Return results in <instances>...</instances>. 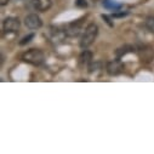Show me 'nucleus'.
<instances>
[{
	"instance_id": "11",
	"label": "nucleus",
	"mask_w": 154,
	"mask_h": 154,
	"mask_svg": "<svg viewBox=\"0 0 154 154\" xmlns=\"http://www.w3.org/2000/svg\"><path fill=\"white\" fill-rule=\"evenodd\" d=\"M132 51H135V48H134V46L125 45V46H123V48H120V49H118L117 51H115V55H117L118 58H120V57H123L124 55H126L128 52H132Z\"/></svg>"
},
{
	"instance_id": "8",
	"label": "nucleus",
	"mask_w": 154,
	"mask_h": 154,
	"mask_svg": "<svg viewBox=\"0 0 154 154\" xmlns=\"http://www.w3.org/2000/svg\"><path fill=\"white\" fill-rule=\"evenodd\" d=\"M32 4L36 11L45 12L51 8V0H33Z\"/></svg>"
},
{
	"instance_id": "17",
	"label": "nucleus",
	"mask_w": 154,
	"mask_h": 154,
	"mask_svg": "<svg viewBox=\"0 0 154 154\" xmlns=\"http://www.w3.org/2000/svg\"><path fill=\"white\" fill-rule=\"evenodd\" d=\"M9 2H10V0H0V5H2V6L8 5V4H9Z\"/></svg>"
},
{
	"instance_id": "14",
	"label": "nucleus",
	"mask_w": 154,
	"mask_h": 154,
	"mask_svg": "<svg viewBox=\"0 0 154 154\" xmlns=\"http://www.w3.org/2000/svg\"><path fill=\"white\" fill-rule=\"evenodd\" d=\"M76 6L78 8H82V9H86L88 8V3H86V0H76Z\"/></svg>"
},
{
	"instance_id": "9",
	"label": "nucleus",
	"mask_w": 154,
	"mask_h": 154,
	"mask_svg": "<svg viewBox=\"0 0 154 154\" xmlns=\"http://www.w3.org/2000/svg\"><path fill=\"white\" fill-rule=\"evenodd\" d=\"M102 5L108 9V10H113V11H118L122 9V4H119L118 2H115V0H103V3Z\"/></svg>"
},
{
	"instance_id": "15",
	"label": "nucleus",
	"mask_w": 154,
	"mask_h": 154,
	"mask_svg": "<svg viewBox=\"0 0 154 154\" xmlns=\"http://www.w3.org/2000/svg\"><path fill=\"white\" fill-rule=\"evenodd\" d=\"M102 18H103V20H104V21H106V22H107V23H108V24H109L110 27H113V23L110 22V20H109V17H108L107 15H102Z\"/></svg>"
},
{
	"instance_id": "4",
	"label": "nucleus",
	"mask_w": 154,
	"mask_h": 154,
	"mask_svg": "<svg viewBox=\"0 0 154 154\" xmlns=\"http://www.w3.org/2000/svg\"><path fill=\"white\" fill-rule=\"evenodd\" d=\"M123 70H124V64L120 60H113L107 63V73L112 76L122 74Z\"/></svg>"
},
{
	"instance_id": "6",
	"label": "nucleus",
	"mask_w": 154,
	"mask_h": 154,
	"mask_svg": "<svg viewBox=\"0 0 154 154\" xmlns=\"http://www.w3.org/2000/svg\"><path fill=\"white\" fill-rule=\"evenodd\" d=\"M137 54L143 62H150L154 58V49L149 45H142L137 49Z\"/></svg>"
},
{
	"instance_id": "7",
	"label": "nucleus",
	"mask_w": 154,
	"mask_h": 154,
	"mask_svg": "<svg viewBox=\"0 0 154 154\" xmlns=\"http://www.w3.org/2000/svg\"><path fill=\"white\" fill-rule=\"evenodd\" d=\"M24 24L29 29H39L43 26V21L36 14H29L24 18Z\"/></svg>"
},
{
	"instance_id": "1",
	"label": "nucleus",
	"mask_w": 154,
	"mask_h": 154,
	"mask_svg": "<svg viewBox=\"0 0 154 154\" xmlns=\"http://www.w3.org/2000/svg\"><path fill=\"white\" fill-rule=\"evenodd\" d=\"M97 34H98V27H97V24L90 23L86 27V29H85V32H84V34L82 36L80 48L82 49H88L90 45H92L94 42H95V39H96V36H97Z\"/></svg>"
},
{
	"instance_id": "2",
	"label": "nucleus",
	"mask_w": 154,
	"mask_h": 154,
	"mask_svg": "<svg viewBox=\"0 0 154 154\" xmlns=\"http://www.w3.org/2000/svg\"><path fill=\"white\" fill-rule=\"evenodd\" d=\"M45 60L44 52L39 49H30L22 55V61L33 66H40Z\"/></svg>"
},
{
	"instance_id": "3",
	"label": "nucleus",
	"mask_w": 154,
	"mask_h": 154,
	"mask_svg": "<svg viewBox=\"0 0 154 154\" xmlns=\"http://www.w3.org/2000/svg\"><path fill=\"white\" fill-rule=\"evenodd\" d=\"M82 28H83V18L82 20H78V21H74L72 23H69L64 30L66 35L67 36H70V38H74V36H78L82 32Z\"/></svg>"
},
{
	"instance_id": "12",
	"label": "nucleus",
	"mask_w": 154,
	"mask_h": 154,
	"mask_svg": "<svg viewBox=\"0 0 154 154\" xmlns=\"http://www.w3.org/2000/svg\"><path fill=\"white\" fill-rule=\"evenodd\" d=\"M146 27L149 32L154 33V16H149L146 18Z\"/></svg>"
},
{
	"instance_id": "18",
	"label": "nucleus",
	"mask_w": 154,
	"mask_h": 154,
	"mask_svg": "<svg viewBox=\"0 0 154 154\" xmlns=\"http://www.w3.org/2000/svg\"><path fill=\"white\" fill-rule=\"evenodd\" d=\"M91 2H94V3H97V2H98V0H91Z\"/></svg>"
},
{
	"instance_id": "10",
	"label": "nucleus",
	"mask_w": 154,
	"mask_h": 154,
	"mask_svg": "<svg viewBox=\"0 0 154 154\" xmlns=\"http://www.w3.org/2000/svg\"><path fill=\"white\" fill-rule=\"evenodd\" d=\"M92 61V52H90L89 50H84L79 57V62L82 64H90Z\"/></svg>"
},
{
	"instance_id": "5",
	"label": "nucleus",
	"mask_w": 154,
	"mask_h": 154,
	"mask_svg": "<svg viewBox=\"0 0 154 154\" xmlns=\"http://www.w3.org/2000/svg\"><path fill=\"white\" fill-rule=\"evenodd\" d=\"M20 26H21V22L17 17H8L4 20V23H3V28L6 33H15L20 29Z\"/></svg>"
},
{
	"instance_id": "16",
	"label": "nucleus",
	"mask_w": 154,
	"mask_h": 154,
	"mask_svg": "<svg viewBox=\"0 0 154 154\" xmlns=\"http://www.w3.org/2000/svg\"><path fill=\"white\" fill-rule=\"evenodd\" d=\"M128 12H122V14H113V17H124L126 16Z\"/></svg>"
},
{
	"instance_id": "13",
	"label": "nucleus",
	"mask_w": 154,
	"mask_h": 154,
	"mask_svg": "<svg viewBox=\"0 0 154 154\" xmlns=\"http://www.w3.org/2000/svg\"><path fill=\"white\" fill-rule=\"evenodd\" d=\"M33 38H34V34H28L27 36H24L23 39L20 42V45H26V44H28V43L33 39Z\"/></svg>"
}]
</instances>
